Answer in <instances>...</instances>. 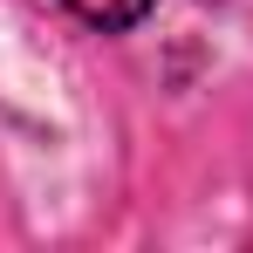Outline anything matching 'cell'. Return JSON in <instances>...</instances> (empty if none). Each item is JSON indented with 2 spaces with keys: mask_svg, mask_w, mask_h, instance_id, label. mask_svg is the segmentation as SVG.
Masks as SVG:
<instances>
[{
  "mask_svg": "<svg viewBox=\"0 0 253 253\" xmlns=\"http://www.w3.org/2000/svg\"><path fill=\"white\" fill-rule=\"evenodd\" d=\"M83 28H96V35H130V28H144L151 21V7L158 0H62Z\"/></svg>",
  "mask_w": 253,
  "mask_h": 253,
  "instance_id": "1",
  "label": "cell"
}]
</instances>
